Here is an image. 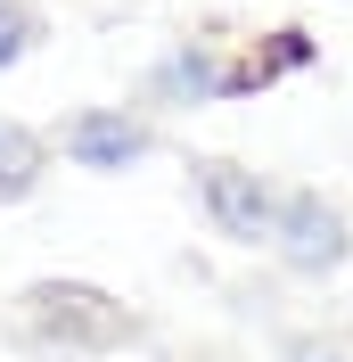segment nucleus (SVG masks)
Here are the masks:
<instances>
[{
	"mask_svg": "<svg viewBox=\"0 0 353 362\" xmlns=\"http://www.w3.org/2000/svg\"><path fill=\"white\" fill-rule=\"evenodd\" d=\"M0 329H8V346L49 354V362H107V354L148 346V313L99 280H33L0 305Z\"/></svg>",
	"mask_w": 353,
	"mask_h": 362,
	"instance_id": "obj_1",
	"label": "nucleus"
},
{
	"mask_svg": "<svg viewBox=\"0 0 353 362\" xmlns=\"http://www.w3.org/2000/svg\"><path fill=\"white\" fill-rule=\"evenodd\" d=\"M263 255L280 264V280H337L353 264V214L329 198V189H312V181H280V206H271V239Z\"/></svg>",
	"mask_w": 353,
	"mask_h": 362,
	"instance_id": "obj_2",
	"label": "nucleus"
},
{
	"mask_svg": "<svg viewBox=\"0 0 353 362\" xmlns=\"http://www.w3.org/2000/svg\"><path fill=\"white\" fill-rule=\"evenodd\" d=\"M189 206H198L205 239L263 255V239H271V206H280V181L255 173V165H239V157H189Z\"/></svg>",
	"mask_w": 353,
	"mask_h": 362,
	"instance_id": "obj_3",
	"label": "nucleus"
},
{
	"mask_svg": "<svg viewBox=\"0 0 353 362\" xmlns=\"http://www.w3.org/2000/svg\"><path fill=\"white\" fill-rule=\"evenodd\" d=\"M222 99H230V42L222 33H181L140 66L132 107L156 124V115H198V107H222Z\"/></svg>",
	"mask_w": 353,
	"mask_h": 362,
	"instance_id": "obj_4",
	"label": "nucleus"
},
{
	"mask_svg": "<svg viewBox=\"0 0 353 362\" xmlns=\"http://www.w3.org/2000/svg\"><path fill=\"white\" fill-rule=\"evenodd\" d=\"M49 157L83 165V173H140L156 157V124L132 99H107V107H66L49 124Z\"/></svg>",
	"mask_w": 353,
	"mask_h": 362,
	"instance_id": "obj_5",
	"label": "nucleus"
},
{
	"mask_svg": "<svg viewBox=\"0 0 353 362\" xmlns=\"http://www.w3.org/2000/svg\"><path fill=\"white\" fill-rule=\"evenodd\" d=\"M321 66V42H312L304 25H263V33H246L230 42V99H255V90L287 83V74Z\"/></svg>",
	"mask_w": 353,
	"mask_h": 362,
	"instance_id": "obj_6",
	"label": "nucleus"
},
{
	"mask_svg": "<svg viewBox=\"0 0 353 362\" xmlns=\"http://www.w3.org/2000/svg\"><path fill=\"white\" fill-rule=\"evenodd\" d=\"M49 132L42 124H17V115H0V206H25V198H42V181H49Z\"/></svg>",
	"mask_w": 353,
	"mask_h": 362,
	"instance_id": "obj_7",
	"label": "nucleus"
},
{
	"mask_svg": "<svg viewBox=\"0 0 353 362\" xmlns=\"http://www.w3.org/2000/svg\"><path fill=\"white\" fill-rule=\"evenodd\" d=\"M49 42V17H42V0H0V74H17L33 49Z\"/></svg>",
	"mask_w": 353,
	"mask_h": 362,
	"instance_id": "obj_8",
	"label": "nucleus"
},
{
	"mask_svg": "<svg viewBox=\"0 0 353 362\" xmlns=\"http://www.w3.org/2000/svg\"><path fill=\"white\" fill-rule=\"evenodd\" d=\"M271 362H353V346L329 338V329H287V338L271 346Z\"/></svg>",
	"mask_w": 353,
	"mask_h": 362,
	"instance_id": "obj_9",
	"label": "nucleus"
},
{
	"mask_svg": "<svg viewBox=\"0 0 353 362\" xmlns=\"http://www.w3.org/2000/svg\"><path fill=\"white\" fill-rule=\"evenodd\" d=\"M181 362H230V354H181Z\"/></svg>",
	"mask_w": 353,
	"mask_h": 362,
	"instance_id": "obj_10",
	"label": "nucleus"
}]
</instances>
